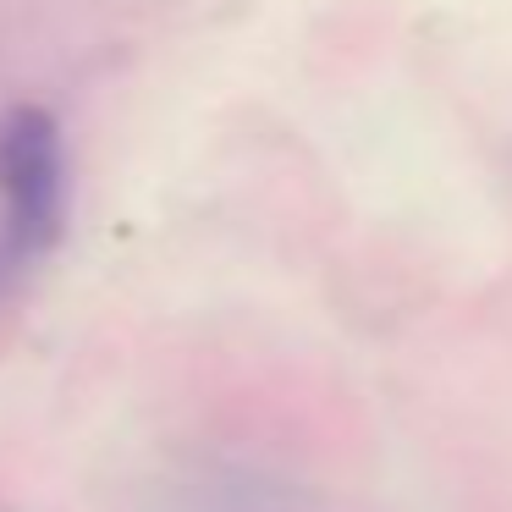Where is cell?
<instances>
[{"instance_id":"1","label":"cell","mask_w":512,"mask_h":512,"mask_svg":"<svg viewBox=\"0 0 512 512\" xmlns=\"http://www.w3.org/2000/svg\"><path fill=\"white\" fill-rule=\"evenodd\" d=\"M67 138L45 105L0 111V298L67 237Z\"/></svg>"}]
</instances>
